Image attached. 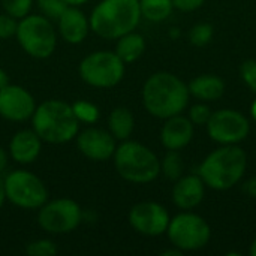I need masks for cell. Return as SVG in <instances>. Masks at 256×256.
<instances>
[{"label":"cell","mask_w":256,"mask_h":256,"mask_svg":"<svg viewBox=\"0 0 256 256\" xmlns=\"http://www.w3.org/2000/svg\"><path fill=\"white\" fill-rule=\"evenodd\" d=\"M189 94L188 86L177 75L156 72L144 82L142 104L153 117L166 120L184 111Z\"/></svg>","instance_id":"1"},{"label":"cell","mask_w":256,"mask_h":256,"mask_svg":"<svg viewBox=\"0 0 256 256\" xmlns=\"http://www.w3.org/2000/svg\"><path fill=\"white\" fill-rule=\"evenodd\" d=\"M32 129L45 142L66 144L78 135L80 122L68 102L50 99L36 106L32 116Z\"/></svg>","instance_id":"2"},{"label":"cell","mask_w":256,"mask_h":256,"mask_svg":"<svg viewBox=\"0 0 256 256\" xmlns=\"http://www.w3.org/2000/svg\"><path fill=\"white\" fill-rule=\"evenodd\" d=\"M248 166V156L236 144H225L212 152L200 165L198 176L214 190H228L237 184Z\"/></svg>","instance_id":"3"},{"label":"cell","mask_w":256,"mask_h":256,"mask_svg":"<svg viewBox=\"0 0 256 256\" xmlns=\"http://www.w3.org/2000/svg\"><path fill=\"white\" fill-rule=\"evenodd\" d=\"M141 20L140 0H102L92 15L90 30L104 39H118L134 32Z\"/></svg>","instance_id":"4"},{"label":"cell","mask_w":256,"mask_h":256,"mask_svg":"<svg viewBox=\"0 0 256 256\" xmlns=\"http://www.w3.org/2000/svg\"><path fill=\"white\" fill-rule=\"evenodd\" d=\"M114 166L118 176L130 183L146 184L160 174V160L144 144L136 141H123L114 152Z\"/></svg>","instance_id":"5"},{"label":"cell","mask_w":256,"mask_h":256,"mask_svg":"<svg viewBox=\"0 0 256 256\" xmlns=\"http://www.w3.org/2000/svg\"><path fill=\"white\" fill-rule=\"evenodd\" d=\"M15 36L24 52L33 58H48L57 46L56 28L44 15L28 14L18 20Z\"/></svg>","instance_id":"6"},{"label":"cell","mask_w":256,"mask_h":256,"mask_svg":"<svg viewBox=\"0 0 256 256\" xmlns=\"http://www.w3.org/2000/svg\"><path fill=\"white\" fill-rule=\"evenodd\" d=\"M78 72L86 84L94 88H111L123 80L124 62L116 51H94L81 60Z\"/></svg>","instance_id":"7"},{"label":"cell","mask_w":256,"mask_h":256,"mask_svg":"<svg viewBox=\"0 0 256 256\" xmlns=\"http://www.w3.org/2000/svg\"><path fill=\"white\" fill-rule=\"evenodd\" d=\"M6 201L24 210H39L48 201V189L44 182L30 171L16 170L3 178Z\"/></svg>","instance_id":"8"},{"label":"cell","mask_w":256,"mask_h":256,"mask_svg":"<svg viewBox=\"0 0 256 256\" xmlns=\"http://www.w3.org/2000/svg\"><path fill=\"white\" fill-rule=\"evenodd\" d=\"M166 232L172 246L183 252L202 249L212 237L210 225L201 216L188 212L171 219Z\"/></svg>","instance_id":"9"},{"label":"cell","mask_w":256,"mask_h":256,"mask_svg":"<svg viewBox=\"0 0 256 256\" xmlns=\"http://www.w3.org/2000/svg\"><path fill=\"white\" fill-rule=\"evenodd\" d=\"M82 220V210L78 202L69 198L46 201L38 213L39 226L50 234L72 232Z\"/></svg>","instance_id":"10"},{"label":"cell","mask_w":256,"mask_h":256,"mask_svg":"<svg viewBox=\"0 0 256 256\" xmlns=\"http://www.w3.org/2000/svg\"><path fill=\"white\" fill-rule=\"evenodd\" d=\"M206 126L210 138L222 146L237 144L246 140L250 130L246 116L236 110H219L212 112Z\"/></svg>","instance_id":"11"},{"label":"cell","mask_w":256,"mask_h":256,"mask_svg":"<svg viewBox=\"0 0 256 256\" xmlns=\"http://www.w3.org/2000/svg\"><path fill=\"white\" fill-rule=\"evenodd\" d=\"M170 214L166 208L158 202H140L129 212L130 226L147 237H159L166 232L170 225Z\"/></svg>","instance_id":"12"},{"label":"cell","mask_w":256,"mask_h":256,"mask_svg":"<svg viewBox=\"0 0 256 256\" xmlns=\"http://www.w3.org/2000/svg\"><path fill=\"white\" fill-rule=\"evenodd\" d=\"M36 100L30 92L16 84H8L0 88V117L9 122H24L32 118L36 110Z\"/></svg>","instance_id":"13"},{"label":"cell","mask_w":256,"mask_h":256,"mask_svg":"<svg viewBox=\"0 0 256 256\" xmlns=\"http://www.w3.org/2000/svg\"><path fill=\"white\" fill-rule=\"evenodd\" d=\"M76 147L90 160L105 162L114 156L117 148L116 138L111 135L110 130L99 129V128H87L82 132H78Z\"/></svg>","instance_id":"14"},{"label":"cell","mask_w":256,"mask_h":256,"mask_svg":"<svg viewBox=\"0 0 256 256\" xmlns=\"http://www.w3.org/2000/svg\"><path fill=\"white\" fill-rule=\"evenodd\" d=\"M57 24L62 39L72 45L81 44L90 32V21L78 6H68Z\"/></svg>","instance_id":"15"},{"label":"cell","mask_w":256,"mask_h":256,"mask_svg":"<svg viewBox=\"0 0 256 256\" xmlns=\"http://www.w3.org/2000/svg\"><path fill=\"white\" fill-rule=\"evenodd\" d=\"M194 138V123L180 114L166 118L160 130V141L166 150H182Z\"/></svg>","instance_id":"16"},{"label":"cell","mask_w":256,"mask_h":256,"mask_svg":"<svg viewBox=\"0 0 256 256\" xmlns=\"http://www.w3.org/2000/svg\"><path fill=\"white\" fill-rule=\"evenodd\" d=\"M42 150V140L33 129L18 130L9 142V154L20 165L33 164Z\"/></svg>","instance_id":"17"},{"label":"cell","mask_w":256,"mask_h":256,"mask_svg":"<svg viewBox=\"0 0 256 256\" xmlns=\"http://www.w3.org/2000/svg\"><path fill=\"white\" fill-rule=\"evenodd\" d=\"M206 195V184L200 176H186L176 180L172 201L182 210H192L201 204Z\"/></svg>","instance_id":"18"},{"label":"cell","mask_w":256,"mask_h":256,"mask_svg":"<svg viewBox=\"0 0 256 256\" xmlns=\"http://www.w3.org/2000/svg\"><path fill=\"white\" fill-rule=\"evenodd\" d=\"M188 88L201 100H218L225 93V82L218 75H201L194 78Z\"/></svg>","instance_id":"19"},{"label":"cell","mask_w":256,"mask_h":256,"mask_svg":"<svg viewBox=\"0 0 256 256\" xmlns=\"http://www.w3.org/2000/svg\"><path fill=\"white\" fill-rule=\"evenodd\" d=\"M135 128V118L132 112L124 106H117L108 117V129L111 135L118 141H126L132 135Z\"/></svg>","instance_id":"20"},{"label":"cell","mask_w":256,"mask_h":256,"mask_svg":"<svg viewBox=\"0 0 256 256\" xmlns=\"http://www.w3.org/2000/svg\"><path fill=\"white\" fill-rule=\"evenodd\" d=\"M144 50H146V40L140 33L130 32L117 39L116 54L124 62V64L138 60L142 56Z\"/></svg>","instance_id":"21"},{"label":"cell","mask_w":256,"mask_h":256,"mask_svg":"<svg viewBox=\"0 0 256 256\" xmlns=\"http://www.w3.org/2000/svg\"><path fill=\"white\" fill-rule=\"evenodd\" d=\"M140 9H141V16L147 18L148 21H164L166 20L174 6L172 0H140Z\"/></svg>","instance_id":"22"},{"label":"cell","mask_w":256,"mask_h":256,"mask_svg":"<svg viewBox=\"0 0 256 256\" xmlns=\"http://www.w3.org/2000/svg\"><path fill=\"white\" fill-rule=\"evenodd\" d=\"M160 171L164 172V176L172 182L178 180L183 174V160L182 156L178 154V152L176 150H168V153L165 154L164 160L160 162Z\"/></svg>","instance_id":"23"},{"label":"cell","mask_w":256,"mask_h":256,"mask_svg":"<svg viewBox=\"0 0 256 256\" xmlns=\"http://www.w3.org/2000/svg\"><path fill=\"white\" fill-rule=\"evenodd\" d=\"M70 106H72V111L80 123L93 124L99 120V116H100L99 108L88 100L80 99V100H75Z\"/></svg>","instance_id":"24"},{"label":"cell","mask_w":256,"mask_h":256,"mask_svg":"<svg viewBox=\"0 0 256 256\" xmlns=\"http://www.w3.org/2000/svg\"><path fill=\"white\" fill-rule=\"evenodd\" d=\"M2 6L6 14L16 20H21L30 14L33 0H2Z\"/></svg>","instance_id":"25"},{"label":"cell","mask_w":256,"mask_h":256,"mask_svg":"<svg viewBox=\"0 0 256 256\" xmlns=\"http://www.w3.org/2000/svg\"><path fill=\"white\" fill-rule=\"evenodd\" d=\"M57 246L48 238H39L27 244L26 254L30 256H54L57 255Z\"/></svg>","instance_id":"26"},{"label":"cell","mask_w":256,"mask_h":256,"mask_svg":"<svg viewBox=\"0 0 256 256\" xmlns=\"http://www.w3.org/2000/svg\"><path fill=\"white\" fill-rule=\"evenodd\" d=\"M69 4L64 0H38V8L48 20H58Z\"/></svg>","instance_id":"27"},{"label":"cell","mask_w":256,"mask_h":256,"mask_svg":"<svg viewBox=\"0 0 256 256\" xmlns=\"http://www.w3.org/2000/svg\"><path fill=\"white\" fill-rule=\"evenodd\" d=\"M213 38V27L207 22H201L192 27L189 33V39L195 46H204L207 45Z\"/></svg>","instance_id":"28"},{"label":"cell","mask_w":256,"mask_h":256,"mask_svg":"<svg viewBox=\"0 0 256 256\" xmlns=\"http://www.w3.org/2000/svg\"><path fill=\"white\" fill-rule=\"evenodd\" d=\"M18 27V20L9 14H0V39H9L15 36Z\"/></svg>","instance_id":"29"},{"label":"cell","mask_w":256,"mask_h":256,"mask_svg":"<svg viewBox=\"0 0 256 256\" xmlns=\"http://www.w3.org/2000/svg\"><path fill=\"white\" fill-rule=\"evenodd\" d=\"M212 116V110L208 105H204V104H196L190 108V112H189V118L194 124H207L208 118Z\"/></svg>","instance_id":"30"},{"label":"cell","mask_w":256,"mask_h":256,"mask_svg":"<svg viewBox=\"0 0 256 256\" xmlns=\"http://www.w3.org/2000/svg\"><path fill=\"white\" fill-rule=\"evenodd\" d=\"M242 78L256 94V60H248L242 64Z\"/></svg>","instance_id":"31"},{"label":"cell","mask_w":256,"mask_h":256,"mask_svg":"<svg viewBox=\"0 0 256 256\" xmlns=\"http://www.w3.org/2000/svg\"><path fill=\"white\" fill-rule=\"evenodd\" d=\"M204 2L206 0H172V6L182 12H192L201 8Z\"/></svg>","instance_id":"32"},{"label":"cell","mask_w":256,"mask_h":256,"mask_svg":"<svg viewBox=\"0 0 256 256\" xmlns=\"http://www.w3.org/2000/svg\"><path fill=\"white\" fill-rule=\"evenodd\" d=\"M244 190H246L250 196L256 198V177H254V178H250V180H248V182H246V184H244Z\"/></svg>","instance_id":"33"},{"label":"cell","mask_w":256,"mask_h":256,"mask_svg":"<svg viewBox=\"0 0 256 256\" xmlns=\"http://www.w3.org/2000/svg\"><path fill=\"white\" fill-rule=\"evenodd\" d=\"M6 166H8V154H6V152L0 147V174L6 170Z\"/></svg>","instance_id":"34"},{"label":"cell","mask_w":256,"mask_h":256,"mask_svg":"<svg viewBox=\"0 0 256 256\" xmlns=\"http://www.w3.org/2000/svg\"><path fill=\"white\" fill-rule=\"evenodd\" d=\"M8 84H10V82H9V76H8V74L0 68V88L6 87Z\"/></svg>","instance_id":"35"},{"label":"cell","mask_w":256,"mask_h":256,"mask_svg":"<svg viewBox=\"0 0 256 256\" xmlns=\"http://www.w3.org/2000/svg\"><path fill=\"white\" fill-rule=\"evenodd\" d=\"M4 201H6V195H4V184H3V178L0 177V210H2V207H3V204H4Z\"/></svg>","instance_id":"36"},{"label":"cell","mask_w":256,"mask_h":256,"mask_svg":"<svg viewBox=\"0 0 256 256\" xmlns=\"http://www.w3.org/2000/svg\"><path fill=\"white\" fill-rule=\"evenodd\" d=\"M183 254V250H180V249H171V250H165V252H162V255L164 256H182Z\"/></svg>","instance_id":"37"},{"label":"cell","mask_w":256,"mask_h":256,"mask_svg":"<svg viewBox=\"0 0 256 256\" xmlns=\"http://www.w3.org/2000/svg\"><path fill=\"white\" fill-rule=\"evenodd\" d=\"M69 6H81L84 3H87L88 0H64Z\"/></svg>","instance_id":"38"},{"label":"cell","mask_w":256,"mask_h":256,"mask_svg":"<svg viewBox=\"0 0 256 256\" xmlns=\"http://www.w3.org/2000/svg\"><path fill=\"white\" fill-rule=\"evenodd\" d=\"M250 255L256 256V238L254 240V243L250 244Z\"/></svg>","instance_id":"39"},{"label":"cell","mask_w":256,"mask_h":256,"mask_svg":"<svg viewBox=\"0 0 256 256\" xmlns=\"http://www.w3.org/2000/svg\"><path fill=\"white\" fill-rule=\"evenodd\" d=\"M252 116H254V118L256 120V100L254 102V105H252Z\"/></svg>","instance_id":"40"}]
</instances>
